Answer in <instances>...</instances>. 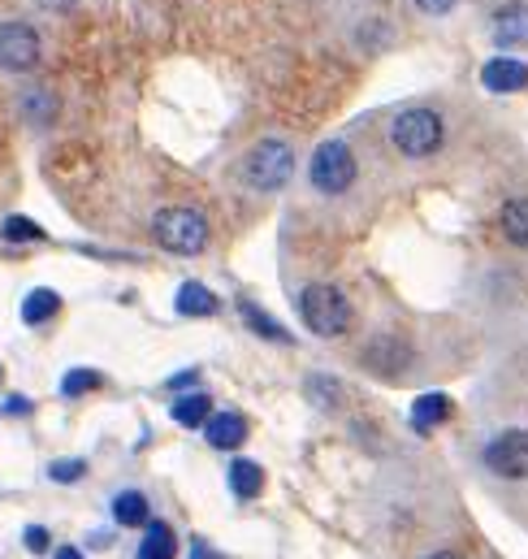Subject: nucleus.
<instances>
[{"label": "nucleus", "mask_w": 528, "mask_h": 559, "mask_svg": "<svg viewBox=\"0 0 528 559\" xmlns=\"http://www.w3.org/2000/svg\"><path fill=\"white\" fill-rule=\"evenodd\" d=\"M83 473H87V460H57V464L48 468V477H52L57 486H74V481H83Z\"/></svg>", "instance_id": "393cba45"}, {"label": "nucleus", "mask_w": 528, "mask_h": 559, "mask_svg": "<svg viewBox=\"0 0 528 559\" xmlns=\"http://www.w3.org/2000/svg\"><path fill=\"white\" fill-rule=\"evenodd\" d=\"M191 559H217V556H213V547L200 538V543H195V551H191Z\"/></svg>", "instance_id": "c756f323"}, {"label": "nucleus", "mask_w": 528, "mask_h": 559, "mask_svg": "<svg viewBox=\"0 0 528 559\" xmlns=\"http://www.w3.org/2000/svg\"><path fill=\"white\" fill-rule=\"evenodd\" d=\"M100 386V373L96 369H70L65 378H61V395L65 400H83V395H92Z\"/></svg>", "instance_id": "b1692460"}, {"label": "nucleus", "mask_w": 528, "mask_h": 559, "mask_svg": "<svg viewBox=\"0 0 528 559\" xmlns=\"http://www.w3.org/2000/svg\"><path fill=\"white\" fill-rule=\"evenodd\" d=\"M360 365H364V373H377V378H403V373L416 365V352H411V343L398 338V334H377V338H369V347L360 352Z\"/></svg>", "instance_id": "6e6552de"}, {"label": "nucleus", "mask_w": 528, "mask_h": 559, "mask_svg": "<svg viewBox=\"0 0 528 559\" xmlns=\"http://www.w3.org/2000/svg\"><path fill=\"white\" fill-rule=\"evenodd\" d=\"M173 308H178L182 317H213L221 304H217V295H213L204 282H182L178 295H173Z\"/></svg>", "instance_id": "4468645a"}, {"label": "nucleus", "mask_w": 528, "mask_h": 559, "mask_svg": "<svg viewBox=\"0 0 528 559\" xmlns=\"http://www.w3.org/2000/svg\"><path fill=\"white\" fill-rule=\"evenodd\" d=\"M200 429H204L208 447H217V451H239L243 438H248V420L239 417V413H213Z\"/></svg>", "instance_id": "9b49d317"}, {"label": "nucleus", "mask_w": 528, "mask_h": 559, "mask_svg": "<svg viewBox=\"0 0 528 559\" xmlns=\"http://www.w3.org/2000/svg\"><path fill=\"white\" fill-rule=\"evenodd\" d=\"M22 543H26V547H31L35 556H39V551H48V530H44V525H26Z\"/></svg>", "instance_id": "a878e982"}, {"label": "nucleus", "mask_w": 528, "mask_h": 559, "mask_svg": "<svg viewBox=\"0 0 528 559\" xmlns=\"http://www.w3.org/2000/svg\"><path fill=\"white\" fill-rule=\"evenodd\" d=\"M356 178H360V160H356V147L351 143L347 140L316 143V152L308 160V182H312L316 195L338 200V195H347L356 187Z\"/></svg>", "instance_id": "39448f33"}, {"label": "nucleus", "mask_w": 528, "mask_h": 559, "mask_svg": "<svg viewBox=\"0 0 528 559\" xmlns=\"http://www.w3.org/2000/svg\"><path fill=\"white\" fill-rule=\"evenodd\" d=\"M481 87L494 96H516L528 87V61L520 57H490L481 66Z\"/></svg>", "instance_id": "1a4fd4ad"}, {"label": "nucleus", "mask_w": 528, "mask_h": 559, "mask_svg": "<svg viewBox=\"0 0 528 559\" xmlns=\"http://www.w3.org/2000/svg\"><path fill=\"white\" fill-rule=\"evenodd\" d=\"M230 490H235V499H256L264 490V468L256 460H235L230 464Z\"/></svg>", "instance_id": "aec40b11"}, {"label": "nucleus", "mask_w": 528, "mask_h": 559, "mask_svg": "<svg viewBox=\"0 0 528 559\" xmlns=\"http://www.w3.org/2000/svg\"><path fill=\"white\" fill-rule=\"evenodd\" d=\"M39 31L22 17H9L0 22V70L9 74H31L39 66Z\"/></svg>", "instance_id": "0eeeda50"}, {"label": "nucleus", "mask_w": 528, "mask_h": 559, "mask_svg": "<svg viewBox=\"0 0 528 559\" xmlns=\"http://www.w3.org/2000/svg\"><path fill=\"white\" fill-rule=\"evenodd\" d=\"M391 143H395L398 156H407V160H429L446 143V122L429 105H407V109H398L395 122H391Z\"/></svg>", "instance_id": "f257e3e1"}, {"label": "nucleus", "mask_w": 528, "mask_h": 559, "mask_svg": "<svg viewBox=\"0 0 528 559\" xmlns=\"http://www.w3.org/2000/svg\"><path fill=\"white\" fill-rule=\"evenodd\" d=\"M494 44L499 48H525L528 44V4L525 0H507L494 13Z\"/></svg>", "instance_id": "9d476101"}, {"label": "nucleus", "mask_w": 528, "mask_h": 559, "mask_svg": "<svg viewBox=\"0 0 528 559\" xmlns=\"http://www.w3.org/2000/svg\"><path fill=\"white\" fill-rule=\"evenodd\" d=\"M411 429L416 433H433L442 420H451V400L446 395H420L416 404H411Z\"/></svg>", "instance_id": "f3484780"}, {"label": "nucleus", "mask_w": 528, "mask_h": 559, "mask_svg": "<svg viewBox=\"0 0 528 559\" xmlns=\"http://www.w3.org/2000/svg\"><path fill=\"white\" fill-rule=\"evenodd\" d=\"M499 230H503V239H507L512 248H525L528 252V195L503 200V209H499Z\"/></svg>", "instance_id": "f8f14e48"}, {"label": "nucleus", "mask_w": 528, "mask_h": 559, "mask_svg": "<svg viewBox=\"0 0 528 559\" xmlns=\"http://www.w3.org/2000/svg\"><path fill=\"white\" fill-rule=\"evenodd\" d=\"M299 317L316 338H343L351 330V321H356L351 299L329 282H308L299 290Z\"/></svg>", "instance_id": "f03ea898"}, {"label": "nucleus", "mask_w": 528, "mask_h": 559, "mask_svg": "<svg viewBox=\"0 0 528 559\" xmlns=\"http://www.w3.org/2000/svg\"><path fill=\"white\" fill-rule=\"evenodd\" d=\"M4 413H9V417H22V413H26V400H17V395H13V400L4 404Z\"/></svg>", "instance_id": "c85d7f7f"}, {"label": "nucleus", "mask_w": 528, "mask_h": 559, "mask_svg": "<svg viewBox=\"0 0 528 559\" xmlns=\"http://www.w3.org/2000/svg\"><path fill=\"white\" fill-rule=\"evenodd\" d=\"M303 395H308V404H312V408H321V413H338V408L347 404L343 382H338V378H329V373H308Z\"/></svg>", "instance_id": "ddd939ff"}, {"label": "nucleus", "mask_w": 528, "mask_h": 559, "mask_svg": "<svg viewBox=\"0 0 528 559\" xmlns=\"http://www.w3.org/2000/svg\"><path fill=\"white\" fill-rule=\"evenodd\" d=\"M243 317H248V325H252L261 338H268V343H295V338H290V330H286L281 321H273L268 312H261L256 304H243Z\"/></svg>", "instance_id": "4be33fe9"}, {"label": "nucleus", "mask_w": 528, "mask_h": 559, "mask_svg": "<svg viewBox=\"0 0 528 559\" xmlns=\"http://www.w3.org/2000/svg\"><path fill=\"white\" fill-rule=\"evenodd\" d=\"M295 147L286 140H277V135H264L261 143H252V152L243 156V165H239V174H243V182L256 191V195H277L290 178H295Z\"/></svg>", "instance_id": "7ed1b4c3"}, {"label": "nucleus", "mask_w": 528, "mask_h": 559, "mask_svg": "<svg viewBox=\"0 0 528 559\" xmlns=\"http://www.w3.org/2000/svg\"><path fill=\"white\" fill-rule=\"evenodd\" d=\"M411 4H416L420 13H429V17H446V13H451L459 0H411Z\"/></svg>", "instance_id": "bb28decb"}, {"label": "nucleus", "mask_w": 528, "mask_h": 559, "mask_svg": "<svg viewBox=\"0 0 528 559\" xmlns=\"http://www.w3.org/2000/svg\"><path fill=\"white\" fill-rule=\"evenodd\" d=\"M173 556H178V538H173V530H169L165 521H147V525H143V543H139L134 559H173Z\"/></svg>", "instance_id": "2eb2a0df"}, {"label": "nucleus", "mask_w": 528, "mask_h": 559, "mask_svg": "<svg viewBox=\"0 0 528 559\" xmlns=\"http://www.w3.org/2000/svg\"><path fill=\"white\" fill-rule=\"evenodd\" d=\"M17 105H22V118L35 122V127H48V122L57 118V100H52L48 92H22Z\"/></svg>", "instance_id": "412c9836"}, {"label": "nucleus", "mask_w": 528, "mask_h": 559, "mask_svg": "<svg viewBox=\"0 0 528 559\" xmlns=\"http://www.w3.org/2000/svg\"><path fill=\"white\" fill-rule=\"evenodd\" d=\"M52 559H83V551H79V547H61Z\"/></svg>", "instance_id": "7c9ffc66"}, {"label": "nucleus", "mask_w": 528, "mask_h": 559, "mask_svg": "<svg viewBox=\"0 0 528 559\" xmlns=\"http://www.w3.org/2000/svg\"><path fill=\"white\" fill-rule=\"evenodd\" d=\"M57 312H61V295L48 290V286H35V290L22 299V321H26V325H44V321H52Z\"/></svg>", "instance_id": "6ab92c4d"}, {"label": "nucleus", "mask_w": 528, "mask_h": 559, "mask_svg": "<svg viewBox=\"0 0 528 559\" xmlns=\"http://www.w3.org/2000/svg\"><path fill=\"white\" fill-rule=\"evenodd\" d=\"M152 239L169 257H200L208 248V217L191 204H169L152 217Z\"/></svg>", "instance_id": "20e7f679"}, {"label": "nucleus", "mask_w": 528, "mask_h": 559, "mask_svg": "<svg viewBox=\"0 0 528 559\" xmlns=\"http://www.w3.org/2000/svg\"><path fill=\"white\" fill-rule=\"evenodd\" d=\"M195 386V373H178V378H169V391H191Z\"/></svg>", "instance_id": "cd10ccee"}, {"label": "nucleus", "mask_w": 528, "mask_h": 559, "mask_svg": "<svg viewBox=\"0 0 528 559\" xmlns=\"http://www.w3.org/2000/svg\"><path fill=\"white\" fill-rule=\"evenodd\" d=\"M0 239H4V243H39V239H44V226L13 213V217L0 222Z\"/></svg>", "instance_id": "5701e85b"}, {"label": "nucleus", "mask_w": 528, "mask_h": 559, "mask_svg": "<svg viewBox=\"0 0 528 559\" xmlns=\"http://www.w3.org/2000/svg\"><path fill=\"white\" fill-rule=\"evenodd\" d=\"M113 521H118L122 530H143V525L152 521V503H147V495L122 490V495L113 499Z\"/></svg>", "instance_id": "a211bd4d"}, {"label": "nucleus", "mask_w": 528, "mask_h": 559, "mask_svg": "<svg viewBox=\"0 0 528 559\" xmlns=\"http://www.w3.org/2000/svg\"><path fill=\"white\" fill-rule=\"evenodd\" d=\"M39 4H44V9H70L74 0H39Z\"/></svg>", "instance_id": "2f4dec72"}, {"label": "nucleus", "mask_w": 528, "mask_h": 559, "mask_svg": "<svg viewBox=\"0 0 528 559\" xmlns=\"http://www.w3.org/2000/svg\"><path fill=\"white\" fill-rule=\"evenodd\" d=\"M481 464L499 481H528V429H499L481 447Z\"/></svg>", "instance_id": "423d86ee"}, {"label": "nucleus", "mask_w": 528, "mask_h": 559, "mask_svg": "<svg viewBox=\"0 0 528 559\" xmlns=\"http://www.w3.org/2000/svg\"><path fill=\"white\" fill-rule=\"evenodd\" d=\"M169 417L178 420V425H187V429H200L204 420L213 417V400H208L204 391H178Z\"/></svg>", "instance_id": "dca6fc26"}, {"label": "nucleus", "mask_w": 528, "mask_h": 559, "mask_svg": "<svg viewBox=\"0 0 528 559\" xmlns=\"http://www.w3.org/2000/svg\"><path fill=\"white\" fill-rule=\"evenodd\" d=\"M424 559H459V556H455V551H429Z\"/></svg>", "instance_id": "473e14b6"}]
</instances>
